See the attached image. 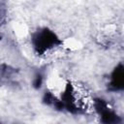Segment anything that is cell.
Listing matches in <instances>:
<instances>
[{"instance_id": "3957f363", "label": "cell", "mask_w": 124, "mask_h": 124, "mask_svg": "<svg viewBox=\"0 0 124 124\" xmlns=\"http://www.w3.org/2000/svg\"><path fill=\"white\" fill-rule=\"evenodd\" d=\"M109 88L112 91H120L124 87V67L119 63L111 72L109 78Z\"/></svg>"}, {"instance_id": "6da1fadb", "label": "cell", "mask_w": 124, "mask_h": 124, "mask_svg": "<svg viewBox=\"0 0 124 124\" xmlns=\"http://www.w3.org/2000/svg\"><path fill=\"white\" fill-rule=\"evenodd\" d=\"M32 46L37 54L43 55L46 51L62 44L57 35L48 28H42L32 36Z\"/></svg>"}, {"instance_id": "7a4b0ae2", "label": "cell", "mask_w": 124, "mask_h": 124, "mask_svg": "<svg viewBox=\"0 0 124 124\" xmlns=\"http://www.w3.org/2000/svg\"><path fill=\"white\" fill-rule=\"evenodd\" d=\"M95 110L99 113L101 121L104 123H116L118 122V115L108 106L107 102L103 99H95L94 101Z\"/></svg>"}]
</instances>
